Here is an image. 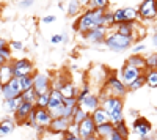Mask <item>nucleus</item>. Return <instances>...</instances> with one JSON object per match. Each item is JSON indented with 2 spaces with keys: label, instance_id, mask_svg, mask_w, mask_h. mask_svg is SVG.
<instances>
[{
  "label": "nucleus",
  "instance_id": "nucleus-1",
  "mask_svg": "<svg viewBox=\"0 0 157 140\" xmlns=\"http://www.w3.org/2000/svg\"><path fill=\"white\" fill-rule=\"evenodd\" d=\"M101 107H102L104 112L109 115L110 123H112L113 126L118 124V123H121V121H124V113H123L124 103H123V99L109 96V98H105V99L101 101Z\"/></svg>",
  "mask_w": 157,
  "mask_h": 140
},
{
  "label": "nucleus",
  "instance_id": "nucleus-2",
  "mask_svg": "<svg viewBox=\"0 0 157 140\" xmlns=\"http://www.w3.org/2000/svg\"><path fill=\"white\" fill-rule=\"evenodd\" d=\"M134 41L135 40L132 36H123L116 32H110V33H107L104 44H105L110 50H113V52H124V50H127L134 44Z\"/></svg>",
  "mask_w": 157,
  "mask_h": 140
},
{
  "label": "nucleus",
  "instance_id": "nucleus-3",
  "mask_svg": "<svg viewBox=\"0 0 157 140\" xmlns=\"http://www.w3.org/2000/svg\"><path fill=\"white\" fill-rule=\"evenodd\" d=\"M96 27V22H94V14H93V11H83L80 16L77 18V21L72 24V30L77 32V33H80L82 36L90 32L91 29H94Z\"/></svg>",
  "mask_w": 157,
  "mask_h": 140
},
{
  "label": "nucleus",
  "instance_id": "nucleus-4",
  "mask_svg": "<svg viewBox=\"0 0 157 140\" xmlns=\"http://www.w3.org/2000/svg\"><path fill=\"white\" fill-rule=\"evenodd\" d=\"M11 66H13V77L14 79H22V77H27V76H33V63L29 58H19L11 61Z\"/></svg>",
  "mask_w": 157,
  "mask_h": 140
},
{
  "label": "nucleus",
  "instance_id": "nucleus-5",
  "mask_svg": "<svg viewBox=\"0 0 157 140\" xmlns=\"http://www.w3.org/2000/svg\"><path fill=\"white\" fill-rule=\"evenodd\" d=\"M113 18H115V24L137 22V19H138V11H137V8H132V6L118 8L116 11H113Z\"/></svg>",
  "mask_w": 157,
  "mask_h": 140
},
{
  "label": "nucleus",
  "instance_id": "nucleus-6",
  "mask_svg": "<svg viewBox=\"0 0 157 140\" xmlns=\"http://www.w3.org/2000/svg\"><path fill=\"white\" fill-rule=\"evenodd\" d=\"M137 11H138V18L145 19V21H154V19H157L155 0H145V2H141L138 5Z\"/></svg>",
  "mask_w": 157,
  "mask_h": 140
},
{
  "label": "nucleus",
  "instance_id": "nucleus-7",
  "mask_svg": "<svg viewBox=\"0 0 157 140\" xmlns=\"http://www.w3.org/2000/svg\"><path fill=\"white\" fill-rule=\"evenodd\" d=\"M143 74V71H140V69H137V68H134V66H129V65H124L123 66V69L120 71V76H118V77H120V80L124 84V87H130L132 85L140 76Z\"/></svg>",
  "mask_w": 157,
  "mask_h": 140
},
{
  "label": "nucleus",
  "instance_id": "nucleus-8",
  "mask_svg": "<svg viewBox=\"0 0 157 140\" xmlns=\"http://www.w3.org/2000/svg\"><path fill=\"white\" fill-rule=\"evenodd\" d=\"M52 115L49 113L47 109H36L35 107V129L41 132L43 129H49L52 123Z\"/></svg>",
  "mask_w": 157,
  "mask_h": 140
},
{
  "label": "nucleus",
  "instance_id": "nucleus-9",
  "mask_svg": "<svg viewBox=\"0 0 157 140\" xmlns=\"http://www.w3.org/2000/svg\"><path fill=\"white\" fill-rule=\"evenodd\" d=\"M33 90L38 96L50 91V77L47 74H33Z\"/></svg>",
  "mask_w": 157,
  "mask_h": 140
},
{
  "label": "nucleus",
  "instance_id": "nucleus-10",
  "mask_svg": "<svg viewBox=\"0 0 157 140\" xmlns=\"http://www.w3.org/2000/svg\"><path fill=\"white\" fill-rule=\"evenodd\" d=\"M132 131H134L135 134H138L140 138H141V137H148V135L152 132V124H151V121H149L148 118L138 117V118H135V121H134V124H132Z\"/></svg>",
  "mask_w": 157,
  "mask_h": 140
},
{
  "label": "nucleus",
  "instance_id": "nucleus-11",
  "mask_svg": "<svg viewBox=\"0 0 157 140\" xmlns=\"http://www.w3.org/2000/svg\"><path fill=\"white\" fill-rule=\"evenodd\" d=\"M107 33H109V30H105L104 27H94V29H91L90 32H86L83 35V38L91 44H101V43L105 41Z\"/></svg>",
  "mask_w": 157,
  "mask_h": 140
},
{
  "label": "nucleus",
  "instance_id": "nucleus-12",
  "mask_svg": "<svg viewBox=\"0 0 157 140\" xmlns=\"http://www.w3.org/2000/svg\"><path fill=\"white\" fill-rule=\"evenodd\" d=\"M78 107H80L83 112H86L88 115H91L96 109L101 107V101H99V96L98 95H93L90 93L85 99H82L80 103H78Z\"/></svg>",
  "mask_w": 157,
  "mask_h": 140
},
{
  "label": "nucleus",
  "instance_id": "nucleus-13",
  "mask_svg": "<svg viewBox=\"0 0 157 140\" xmlns=\"http://www.w3.org/2000/svg\"><path fill=\"white\" fill-rule=\"evenodd\" d=\"M93 135H96V124L93 123L91 117H86L78 124V137H80V140H86Z\"/></svg>",
  "mask_w": 157,
  "mask_h": 140
},
{
  "label": "nucleus",
  "instance_id": "nucleus-14",
  "mask_svg": "<svg viewBox=\"0 0 157 140\" xmlns=\"http://www.w3.org/2000/svg\"><path fill=\"white\" fill-rule=\"evenodd\" d=\"M33 109H35V104L22 103V104L17 107L16 113H14V121H16V124H24L25 121H27L29 117H30V113L33 112Z\"/></svg>",
  "mask_w": 157,
  "mask_h": 140
},
{
  "label": "nucleus",
  "instance_id": "nucleus-15",
  "mask_svg": "<svg viewBox=\"0 0 157 140\" xmlns=\"http://www.w3.org/2000/svg\"><path fill=\"white\" fill-rule=\"evenodd\" d=\"M2 95L5 99H14L17 96L22 95V90L19 87V80L17 79H13L10 84H6L5 87H2Z\"/></svg>",
  "mask_w": 157,
  "mask_h": 140
},
{
  "label": "nucleus",
  "instance_id": "nucleus-16",
  "mask_svg": "<svg viewBox=\"0 0 157 140\" xmlns=\"http://www.w3.org/2000/svg\"><path fill=\"white\" fill-rule=\"evenodd\" d=\"M69 124H71V120H68V118H63V117L54 118L52 123H50V126H49V131L52 134H61V135H64L66 131H68V128H69Z\"/></svg>",
  "mask_w": 157,
  "mask_h": 140
},
{
  "label": "nucleus",
  "instance_id": "nucleus-17",
  "mask_svg": "<svg viewBox=\"0 0 157 140\" xmlns=\"http://www.w3.org/2000/svg\"><path fill=\"white\" fill-rule=\"evenodd\" d=\"M109 76H110L109 74V69L105 66H102V65H96V66L91 68V71H90V77L93 79L96 84H101L104 80H107Z\"/></svg>",
  "mask_w": 157,
  "mask_h": 140
},
{
  "label": "nucleus",
  "instance_id": "nucleus-18",
  "mask_svg": "<svg viewBox=\"0 0 157 140\" xmlns=\"http://www.w3.org/2000/svg\"><path fill=\"white\" fill-rule=\"evenodd\" d=\"M135 25L137 22H124V24H116V33H120L123 36H132L135 40Z\"/></svg>",
  "mask_w": 157,
  "mask_h": 140
},
{
  "label": "nucleus",
  "instance_id": "nucleus-19",
  "mask_svg": "<svg viewBox=\"0 0 157 140\" xmlns=\"http://www.w3.org/2000/svg\"><path fill=\"white\" fill-rule=\"evenodd\" d=\"M13 79V66H11V63H5L3 66H0V88L5 87L6 84H10Z\"/></svg>",
  "mask_w": 157,
  "mask_h": 140
},
{
  "label": "nucleus",
  "instance_id": "nucleus-20",
  "mask_svg": "<svg viewBox=\"0 0 157 140\" xmlns=\"http://www.w3.org/2000/svg\"><path fill=\"white\" fill-rule=\"evenodd\" d=\"M63 95L60 93V90H50L49 91V106H47V110H52V109H57L60 106H63Z\"/></svg>",
  "mask_w": 157,
  "mask_h": 140
},
{
  "label": "nucleus",
  "instance_id": "nucleus-21",
  "mask_svg": "<svg viewBox=\"0 0 157 140\" xmlns=\"http://www.w3.org/2000/svg\"><path fill=\"white\" fill-rule=\"evenodd\" d=\"M82 6H86L88 11H96V10L107 11L110 2H107V0H86V2H82Z\"/></svg>",
  "mask_w": 157,
  "mask_h": 140
},
{
  "label": "nucleus",
  "instance_id": "nucleus-22",
  "mask_svg": "<svg viewBox=\"0 0 157 140\" xmlns=\"http://www.w3.org/2000/svg\"><path fill=\"white\" fill-rule=\"evenodd\" d=\"M14 129H16V121L11 117H5L2 121H0V137L10 135Z\"/></svg>",
  "mask_w": 157,
  "mask_h": 140
},
{
  "label": "nucleus",
  "instance_id": "nucleus-23",
  "mask_svg": "<svg viewBox=\"0 0 157 140\" xmlns=\"http://www.w3.org/2000/svg\"><path fill=\"white\" fill-rule=\"evenodd\" d=\"M91 120H93V123L96 124V128L98 126H102V124H107V123H110V118H109V115L105 112H104V109L102 107H99V109H96L93 113H91Z\"/></svg>",
  "mask_w": 157,
  "mask_h": 140
},
{
  "label": "nucleus",
  "instance_id": "nucleus-24",
  "mask_svg": "<svg viewBox=\"0 0 157 140\" xmlns=\"http://www.w3.org/2000/svg\"><path fill=\"white\" fill-rule=\"evenodd\" d=\"M24 103V99H22V95L21 96H17V98H14V99H5V103H3V109H5V112L8 113V115H14L16 113V110H17V107L21 106Z\"/></svg>",
  "mask_w": 157,
  "mask_h": 140
},
{
  "label": "nucleus",
  "instance_id": "nucleus-25",
  "mask_svg": "<svg viewBox=\"0 0 157 140\" xmlns=\"http://www.w3.org/2000/svg\"><path fill=\"white\" fill-rule=\"evenodd\" d=\"M126 65L134 66V68H137V69H140V71H143V72L146 71V60H145V57H141V55H134V54H132V55L127 58Z\"/></svg>",
  "mask_w": 157,
  "mask_h": 140
},
{
  "label": "nucleus",
  "instance_id": "nucleus-26",
  "mask_svg": "<svg viewBox=\"0 0 157 140\" xmlns=\"http://www.w3.org/2000/svg\"><path fill=\"white\" fill-rule=\"evenodd\" d=\"M115 131V126L112 123H107V124H102V126H98L96 128V135L99 140H109V137L113 134Z\"/></svg>",
  "mask_w": 157,
  "mask_h": 140
},
{
  "label": "nucleus",
  "instance_id": "nucleus-27",
  "mask_svg": "<svg viewBox=\"0 0 157 140\" xmlns=\"http://www.w3.org/2000/svg\"><path fill=\"white\" fill-rule=\"evenodd\" d=\"M60 93L63 95L64 99H72V98H77L78 90H77V87H75L72 82H64V85L61 87Z\"/></svg>",
  "mask_w": 157,
  "mask_h": 140
},
{
  "label": "nucleus",
  "instance_id": "nucleus-28",
  "mask_svg": "<svg viewBox=\"0 0 157 140\" xmlns=\"http://www.w3.org/2000/svg\"><path fill=\"white\" fill-rule=\"evenodd\" d=\"M143 76H145V84L148 87L157 88V69H146Z\"/></svg>",
  "mask_w": 157,
  "mask_h": 140
},
{
  "label": "nucleus",
  "instance_id": "nucleus-29",
  "mask_svg": "<svg viewBox=\"0 0 157 140\" xmlns=\"http://www.w3.org/2000/svg\"><path fill=\"white\" fill-rule=\"evenodd\" d=\"M86 117H90V115H88L86 112H83V110H82L80 107H78V104H77V107L74 109V113H72V117H71V123H72V124H77V126H78V124H80V123H82V121H83V120H85Z\"/></svg>",
  "mask_w": 157,
  "mask_h": 140
},
{
  "label": "nucleus",
  "instance_id": "nucleus-30",
  "mask_svg": "<svg viewBox=\"0 0 157 140\" xmlns=\"http://www.w3.org/2000/svg\"><path fill=\"white\" fill-rule=\"evenodd\" d=\"M80 8H82V2H78V0H71V2L68 3V16L75 18L78 13H80Z\"/></svg>",
  "mask_w": 157,
  "mask_h": 140
},
{
  "label": "nucleus",
  "instance_id": "nucleus-31",
  "mask_svg": "<svg viewBox=\"0 0 157 140\" xmlns=\"http://www.w3.org/2000/svg\"><path fill=\"white\" fill-rule=\"evenodd\" d=\"M115 24V18H113V11H105L104 13V18H102V27L105 30H110Z\"/></svg>",
  "mask_w": 157,
  "mask_h": 140
},
{
  "label": "nucleus",
  "instance_id": "nucleus-32",
  "mask_svg": "<svg viewBox=\"0 0 157 140\" xmlns=\"http://www.w3.org/2000/svg\"><path fill=\"white\" fill-rule=\"evenodd\" d=\"M17 80H19V87H21L22 93L33 88V76H27V77H22V79H17Z\"/></svg>",
  "mask_w": 157,
  "mask_h": 140
},
{
  "label": "nucleus",
  "instance_id": "nucleus-33",
  "mask_svg": "<svg viewBox=\"0 0 157 140\" xmlns=\"http://www.w3.org/2000/svg\"><path fill=\"white\" fill-rule=\"evenodd\" d=\"M69 41V38H68V33H57V35H52L50 36V43L52 44H66Z\"/></svg>",
  "mask_w": 157,
  "mask_h": 140
},
{
  "label": "nucleus",
  "instance_id": "nucleus-34",
  "mask_svg": "<svg viewBox=\"0 0 157 140\" xmlns=\"http://www.w3.org/2000/svg\"><path fill=\"white\" fill-rule=\"evenodd\" d=\"M115 132H118L124 140H127V137H129V128L126 126V121H121V123L115 124Z\"/></svg>",
  "mask_w": 157,
  "mask_h": 140
},
{
  "label": "nucleus",
  "instance_id": "nucleus-35",
  "mask_svg": "<svg viewBox=\"0 0 157 140\" xmlns=\"http://www.w3.org/2000/svg\"><path fill=\"white\" fill-rule=\"evenodd\" d=\"M22 99H24V103L35 104V103H36V99H38V95L35 93V90L32 88V90H27V91H24V93H22Z\"/></svg>",
  "mask_w": 157,
  "mask_h": 140
},
{
  "label": "nucleus",
  "instance_id": "nucleus-36",
  "mask_svg": "<svg viewBox=\"0 0 157 140\" xmlns=\"http://www.w3.org/2000/svg\"><path fill=\"white\" fill-rule=\"evenodd\" d=\"M47 106H49V93L38 96L36 103H35V107L36 109H47Z\"/></svg>",
  "mask_w": 157,
  "mask_h": 140
},
{
  "label": "nucleus",
  "instance_id": "nucleus-37",
  "mask_svg": "<svg viewBox=\"0 0 157 140\" xmlns=\"http://www.w3.org/2000/svg\"><path fill=\"white\" fill-rule=\"evenodd\" d=\"M145 60H146V69H157V52L148 55Z\"/></svg>",
  "mask_w": 157,
  "mask_h": 140
},
{
  "label": "nucleus",
  "instance_id": "nucleus-38",
  "mask_svg": "<svg viewBox=\"0 0 157 140\" xmlns=\"http://www.w3.org/2000/svg\"><path fill=\"white\" fill-rule=\"evenodd\" d=\"M145 85H146V84H145V76L141 74L140 77H138L132 85H130V87L127 88V90H129V91H137V90H140V88H141V87H145Z\"/></svg>",
  "mask_w": 157,
  "mask_h": 140
},
{
  "label": "nucleus",
  "instance_id": "nucleus-39",
  "mask_svg": "<svg viewBox=\"0 0 157 140\" xmlns=\"http://www.w3.org/2000/svg\"><path fill=\"white\" fill-rule=\"evenodd\" d=\"M90 93H91V91H90V87H88V85H83V88H82V90L78 91V93H77V98H75V99H77V104L80 103L82 99H85Z\"/></svg>",
  "mask_w": 157,
  "mask_h": 140
},
{
  "label": "nucleus",
  "instance_id": "nucleus-40",
  "mask_svg": "<svg viewBox=\"0 0 157 140\" xmlns=\"http://www.w3.org/2000/svg\"><path fill=\"white\" fill-rule=\"evenodd\" d=\"M8 47L11 49V52L13 50H17V52H21V50H24V43L22 41H11L8 44Z\"/></svg>",
  "mask_w": 157,
  "mask_h": 140
},
{
  "label": "nucleus",
  "instance_id": "nucleus-41",
  "mask_svg": "<svg viewBox=\"0 0 157 140\" xmlns=\"http://www.w3.org/2000/svg\"><path fill=\"white\" fill-rule=\"evenodd\" d=\"M0 55L3 57L5 61H10V58H11V49L8 46H5L3 49H0Z\"/></svg>",
  "mask_w": 157,
  "mask_h": 140
},
{
  "label": "nucleus",
  "instance_id": "nucleus-42",
  "mask_svg": "<svg viewBox=\"0 0 157 140\" xmlns=\"http://www.w3.org/2000/svg\"><path fill=\"white\" fill-rule=\"evenodd\" d=\"M145 49H146V46L143 44V43H140V44H135V46H134L132 52H134V55H140V54H141Z\"/></svg>",
  "mask_w": 157,
  "mask_h": 140
},
{
  "label": "nucleus",
  "instance_id": "nucleus-43",
  "mask_svg": "<svg viewBox=\"0 0 157 140\" xmlns=\"http://www.w3.org/2000/svg\"><path fill=\"white\" fill-rule=\"evenodd\" d=\"M66 132H68V134H72V135H77V137H78V126H77V124H72V123H71Z\"/></svg>",
  "mask_w": 157,
  "mask_h": 140
},
{
  "label": "nucleus",
  "instance_id": "nucleus-44",
  "mask_svg": "<svg viewBox=\"0 0 157 140\" xmlns=\"http://www.w3.org/2000/svg\"><path fill=\"white\" fill-rule=\"evenodd\" d=\"M55 21H57V18L54 14H49V16H44L43 18V24H52V22H55Z\"/></svg>",
  "mask_w": 157,
  "mask_h": 140
},
{
  "label": "nucleus",
  "instance_id": "nucleus-45",
  "mask_svg": "<svg viewBox=\"0 0 157 140\" xmlns=\"http://www.w3.org/2000/svg\"><path fill=\"white\" fill-rule=\"evenodd\" d=\"M63 140H80V137H77V135H72V134H64L63 135Z\"/></svg>",
  "mask_w": 157,
  "mask_h": 140
},
{
  "label": "nucleus",
  "instance_id": "nucleus-46",
  "mask_svg": "<svg viewBox=\"0 0 157 140\" xmlns=\"http://www.w3.org/2000/svg\"><path fill=\"white\" fill-rule=\"evenodd\" d=\"M109 140H124V138H123L120 134H118V132H115V131H113V134L109 137Z\"/></svg>",
  "mask_w": 157,
  "mask_h": 140
},
{
  "label": "nucleus",
  "instance_id": "nucleus-47",
  "mask_svg": "<svg viewBox=\"0 0 157 140\" xmlns=\"http://www.w3.org/2000/svg\"><path fill=\"white\" fill-rule=\"evenodd\" d=\"M32 5H33V2H30V0H27V2H19V6H22V8H29Z\"/></svg>",
  "mask_w": 157,
  "mask_h": 140
},
{
  "label": "nucleus",
  "instance_id": "nucleus-48",
  "mask_svg": "<svg viewBox=\"0 0 157 140\" xmlns=\"http://www.w3.org/2000/svg\"><path fill=\"white\" fill-rule=\"evenodd\" d=\"M152 44L157 46V27H155L154 32H152Z\"/></svg>",
  "mask_w": 157,
  "mask_h": 140
},
{
  "label": "nucleus",
  "instance_id": "nucleus-49",
  "mask_svg": "<svg viewBox=\"0 0 157 140\" xmlns=\"http://www.w3.org/2000/svg\"><path fill=\"white\" fill-rule=\"evenodd\" d=\"M5 46H8V43L3 40V38H0V49H3Z\"/></svg>",
  "mask_w": 157,
  "mask_h": 140
},
{
  "label": "nucleus",
  "instance_id": "nucleus-50",
  "mask_svg": "<svg viewBox=\"0 0 157 140\" xmlns=\"http://www.w3.org/2000/svg\"><path fill=\"white\" fill-rule=\"evenodd\" d=\"M130 113H132V115H134L135 118H138V117H140V115H138V112H137V110H130Z\"/></svg>",
  "mask_w": 157,
  "mask_h": 140
},
{
  "label": "nucleus",
  "instance_id": "nucleus-51",
  "mask_svg": "<svg viewBox=\"0 0 157 140\" xmlns=\"http://www.w3.org/2000/svg\"><path fill=\"white\" fill-rule=\"evenodd\" d=\"M5 63H8V61H5V60H3V57H2V55H0V66H3V65H5Z\"/></svg>",
  "mask_w": 157,
  "mask_h": 140
},
{
  "label": "nucleus",
  "instance_id": "nucleus-52",
  "mask_svg": "<svg viewBox=\"0 0 157 140\" xmlns=\"http://www.w3.org/2000/svg\"><path fill=\"white\" fill-rule=\"evenodd\" d=\"M140 140H154V138H152V137H149V135H148V137H141V138H140Z\"/></svg>",
  "mask_w": 157,
  "mask_h": 140
},
{
  "label": "nucleus",
  "instance_id": "nucleus-53",
  "mask_svg": "<svg viewBox=\"0 0 157 140\" xmlns=\"http://www.w3.org/2000/svg\"><path fill=\"white\" fill-rule=\"evenodd\" d=\"M155 113H157V106H155Z\"/></svg>",
  "mask_w": 157,
  "mask_h": 140
}]
</instances>
